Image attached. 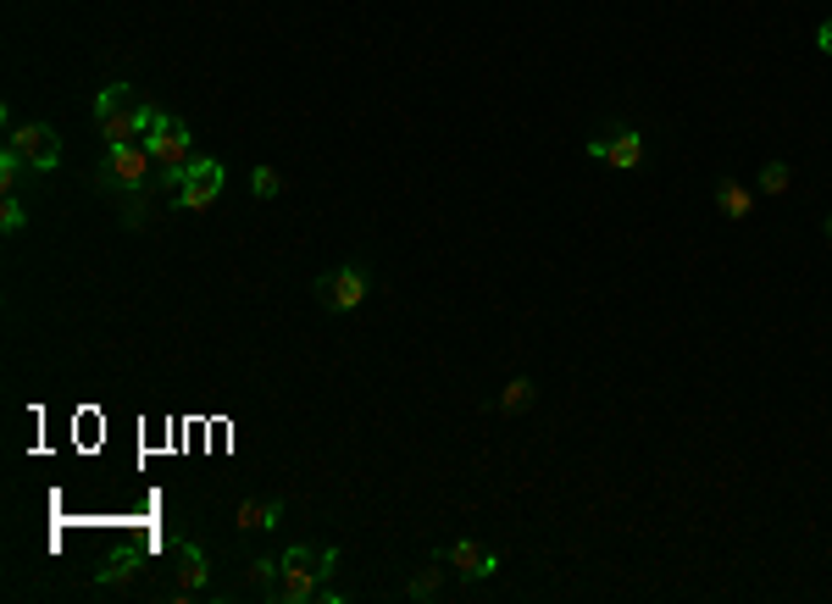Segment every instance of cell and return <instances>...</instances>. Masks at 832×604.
<instances>
[{
  "label": "cell",
  "mask_w": 832,
  "mask_h": 604,
  "mask_svg": "<svg viewBox=\"0 0 832 604\" xmlns=\"http://www.w3.org/2000/svg\"><path fill=\"white\" fill-rule=\"evenodd\" d=\"M589 156H594V162H611V167H638V162H644V134L616 128L611 139H594Z\"/></svg>",
  "instance_id": "9"
},
{
  "label": "cell",
  "mask_w": 832,
  "mask_h": 604,
  "mask_svg": "<svg viewBox=\"0 0 832 604\" xmlns=\"http://www.w3.org/2000/svg\"><path fill=\"white\" fill-rule=\"evenodd\" d=\"M150 123H156V106L139 101V90H128V84L101 90V101H95V128H101L106 145H134V134H139V139L150 134Z\"/></svg>",
  "instance_id": "1"
},
{
  "label": "cell",
  "mask_w": 832,
  "mask_h": 604,
  "mask_svg": "<svg viewBox=\"0 0 832 604\" xmlns=\"http://www.w3.org/2000/svg\"><path fill=\"white\" fill-rule=\"evenodd\" d=\"M233 521H239V532H272V527L283 521V499H267V504L245 499V504L233 510Z\"/></svg>",
  "instance_id": "11"
},
{
  "label": "cell",
  "mask_w": 832,
  "mask_h": 604,
  "mask_svg": "<svg viewBox=\"0 0 832 604\" xmlns=\"http://www.w3.org/2000/svg\"><path fill=\"white\" fill-rule=\"evenodd\" d=\"M445 565H450L461 582H483V576H495V554H483L472 538L450 543V549H445Z\"/></svg>",
  "instance_id": "10"
},
{
  "label": "cell",
  "mask_w": 832,
  "mask_h": 604,
  "mask_svg": "<svg viewBox=\"0 0 832 604\" xmlns=\"http://www.w3.org/2000/svg\"><path fill=\"white\" fill-rule=\"evenodd\" d=\"M815 45H821V51L832 56V23H821V29H815Z\"/></svg>",
  "instance_id": "20"
},
{
  "label": "cell",
  "mask_w": 832,
  "mask_h": 604,
  "mask_svg": "<svg viewBox=\"0 0 832 604\" xmlns=\"http://www.w3.org/2000/svg\"><path fill=\"white\" fill-rule=\"evenodd\" d=\"M29 222V211H23V200L18 195H7V206H0V228H7V233H18Z\"/></svg>",
  "instance_id": "19"
},
{
  "label": "cell",
  "mask_w": 832,
  "mask_h": 604,
  "mask_svg": "<svg viewBox=\"0 0 832 604\" xmlns=\"http://www.w3.org/2000/svg\"><path fill=\"white\" fill-rule=\"evenodd\" d=\"M7 150H18L29 173H56V167H62V134H56L51 123H23V128H12V134H7Z\"/></svg>",
  "instance_id": "4"
},
{
  "label": "cell",
  "mask_w": 832,
  "mask_h": 604,
  "mask_svg": "<svg viewBox=\"0 0 832 604\" xmlns=\"http://www.w3.org/2000/svg\"><path fill=\"white\" fill-rule=\"evenodd\" d=\"M793 184V173H788V162H771L766 173H760V195H782Z\"/></svg>",
  "instance_id": "17"
},
{
  "label": "cell",
  "mask_w": 832,
  "mask_h": 604,
  "mask_svg": "<svg viewBox=\"0 0 832 604\" xmlns=\"http://www.w3.org/2000/svg\"><path fill=\"white\" fill-rule=\"evenodd\" d=\"M206 576H211V571H206V554H200L189 538H178V543H173V593H178V598H195V593L206 587Z\"/></svg>",
  "instance_id": "8"
},
{
  "label": "cell",
  "mask_w": 832,
  "mask_h": 604,
  "mask_svg": "<svg viewBox=\"0 0 832 604\" xmlns=\"http://www.w3.org/2000/svg\"><path fill=\"white\" fill-rule=\"evenodd\" d=\"M826 239H832V217H826Z\"/></svg>",
  "instance_id": "21"
},
{
  "label": "cell",
  "mask_w": 832,
  "mask_h": 604,
  "mask_svg": "<svg viewBox=\"0 0 832 604\" xmlns=\"http://www.w3.org/2000/svg\"><path fill=\"white\" fill-rule=\"evenodd\" d=\"M316 300H322V311H355V305L366 300V272H361V267L327 272V278L316 283Z\"/></svg>",
  "instance_id": "7"
},
{
  "label": "cell",
  "mask_w": 832,
  "mask_h": 604,
  "mask_svg": "<svg viewBox=\"0 0 832 604\" xmlns=\"http://www.w3.org/2000/svg\"><path fill=\"white\" fill-rule=\"evenodd\" d=\"M150 167H156V162H150V150H145V145H112V156H106V173H101V178H106V184H117L123 195H139V189L150 184Z\"/></svg>",
  "instance_id": "6"
},
{
  "label": "cell",
  "mask_w": 832,
  "mask_h": 604,
  "mask_svg": "<svg viewBox=\"0 0 832 604\" xmlns=\"http://www.w3.org/2000/svg\"><path fill=\"white\" fill-rule=\"evenodd\" d=\"M139 560H145V549H134V543H128V549H112V554H106V565L95 571V582H101V587H117V582H134V571H139Z\"/></svg>",
  "instance_id": "12"
},
{
  "label": "cell",
  "mask_w": 832,
  "mask_h": 604,
  "mask_svg": "<svg viewBox=\"0 0 832 604\" xmlns=\"http://www.w3.org/2000/svg\"><path fill=\"white\" fill-rule=\"evenodd\" d=\"M222 184H228V167L222 162H189L184 167V178H178V189H173V206L178 211H211V200L222 195Z\"/></svg>",
  "instance_id": "5"
},
{
  "label": "cell",
  "mask_w": 832,
  "mask_h": 604,
  "mask_svg": "<svg viewBox=\"0 0 832 604\" xmlns=\"http://www.w3.org/2000/svg\"><path fill=\"white\" fill-rule=\"evenodd\" d=\"M528 405H533V383H528V377H511L506 394H500V410H506V416H522Z\"/></svg>",
  "instance_id": "14"
},
{
  "label": "cell",
  "mask_w": 832,
  "mask_h": 604,
  "mask_svg": "<svg viewBox=\"0 0 832 604\" xmlns=\"http://www.w3.org/2000/svg\"><path fill=\"white\" fill-rule=\"evenodd\" d=\"M189 123L184 117H167V112H156V123H150V134L139 139L145 150H150V162L162 167V178H167V189H178V178H184V167H189Z\"/></svg>",
  "instance_id": "3"
},
{
  "label": "cell",
  "mask_w": 832,
  "mask_h": 604,
  "mask_svg": "<svg viewBox=\"0 0 832 604\" xmlns=\"http://www.w3.org/2000/svg\"><path fill=\"white\" fill-rule=\"evenodd\" d=\"M278 565H283V576H278V598H283V604H305V598H316V593H322V576H333L339 549L289 543V549L278 554Z\"/></svg>",
  "instance_id": "2"
},
{
  "label": "cell",
  "mask_w": 832,
  "mask_h": 604,
  "mask_svg": "<svg viewBox=\"0 0 832 604\" xmlns=\"http://www.w3.org/2000/svg\"><path fill=\"white\" fill-rule=\"evenodd\" d=\"M716 206H721L727 217H749V211H755V195H749L743 184H721V189H716Z\"/></svg>",
  "instance_id": "13"
},
{
  "label": "cell",
  "mask_w": 832,
  "mask_h": 604,
  "mask_svg": "<svg viewBox=\"0 0 832 604\" xmlns=\"http://www.w3.org/2000/svg\"><path fill=\"white\" fill-rule=\"evenodd\" d=\"M278 576H283V565H278V560H256V565H250V582H256V587H267V593H278Z\"/></svg>",
  "instance_id": "18"
},
{
  "label": "cell",
  "mask_w": 832,
  "mask_h": 604,
  "mask_svg": "<svg viewBox=\"0 0 832 604\" xmlns=\"http://www.w3.org/2000/svg\"><path fill=\"white\" fill-rule=\"evenodd\" d=\"M250 195H256V200H278V195H283V178H278L272 167H256V173H250Z\"/></svg>",
  "instance_id": "15"
},
{
  "label": "cell",
  "mask_w": 832,
  "mask_h": 604,
  "mask_svg": "<svg viewBox=\"0 0 832 604\" xmlns=\"http://www.w3.org/2000/svg\"><path fill=\"white\" fill-rule=\"evenodd\" d=\"M405 593H410V598H434V593H439V565H423V571L405 582Z\"/></svg>",
  "instance_id": "16"
}]
</instances>
